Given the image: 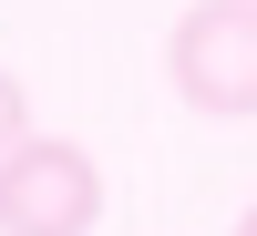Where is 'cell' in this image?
I'll use <instances>...</instances> for the list:
<instances>
[{"mask_svg": "<svg viewBox=\"0 0 257 236\" xmlns=\"http://www.w3.org/2000/svg\"><path fill=\"white\" fill-rule=\"evenodd\" d=\"M21 134H31V103H21V82H11V72H0V154H11V144H21Z\"/></svg>", "mask_w": 257, "mask_h": 236, "instance_id": "3", "label": "cell"}, {"mask_svg": "<svg viewBox=\"0 0 257 236\" xmlns=\"http://www.w3.org/2000/svg\"><path fill=\"white\" fill-rule=\"evenodd\" d=\"M103 226V164L72 134H21L0 154V236H93Z\"/></svg>", "mask_w": 257, "mask_h": 236, "instance_id": "1", "label": "cell"}, {"mask_svg": "<svg viewBox=\"0 0 257 236\" xmlns=\"http://www.w3.org/2000/svg\"><path fill=\"white\" fill-rule=\"evenodd\" d=\"M165 82H175L196 113L247 123L257 113V0H196V11L165 31Z\"/></svg>", "mask_w": 257, "mask_h": 236, "instance_id": "2", "label": "cell"}, {"mask_svg": "<svg viewBox=\"0 0 257 236\" xmlns=\"http://www.w3.org/2000/svg\"><path fill=\"white\" fill-rule=\"evenodd\" d=\"M237 236H257V205H247V216H237Z\"/></svg>", "mask_w": 257, "mask_h": 236, "instance_id": "4", "label": "cell"}]
</instances>
